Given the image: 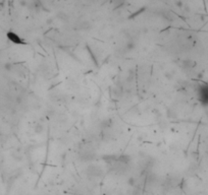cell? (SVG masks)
<instances>
[{
  "mask_svg": "<svg viewBox=\"0 0 208 195\" xmlns=\"http://www.w3.org/2000/svg\"><path fill=\"white\" fill-rule=\"evenodd\" d=\"M7 39H8L10 42L14 43V44H18V45L26 44L25 41L22 40L16 33H14V31H8V33H7Z\"/></svg>",
  "mask_w": 208,
  "mask_h": 195,
  "instance_id": "277c9868",
  "label": "cell"
},
{
  "mask_svg": "<svg viewBox=\"0 0 208 195\" xmlns=\"http://www.w3.org/2000/svg\"><path fill=\"white\" fill-rule=\"evenodd\" d=\"M198 96L203 105L208 106V83L200 85L198 88Z\"/></svg>",
  "mask_w": 208,
  "mask_h": 195,
  "instance_id": "3957f363",
  "label": "cell"
},
{
  "mask_svg": "<svg viewBox=\"0 0 208 195\" xmlns=\"http://www.w3.org/2000/svg\"><path fill=\"white\" fill-rule=\"evenodd\" d=\"M86 174L90 178H99L103 175V171L97 165H89L85 170Z\"/></svg>",
  "mask_w": 208,
  "mask_h": 195,
  "instance_id": "6da1fadb",
  "label": "cell"
},
{
  "mask_svg": "<svg viewBox=\"0 0 208 195\" xmlns=\"http://www.w3.org/2000/svg\"><path fill=\"white\" fill-rule=\"evenodd\" d=\"M110 2H111V4L114 5V7H119L125 2V0H110Z\"/></svg>",
  "mask_w": 208,
  "mask_h": 195,
  "instance_id": "52a82bcc",
  "label": "cell"
},
{
  "mask_svg": "<svg viewBox=\"0 0 208 195\" xmlns=\"http://www.w3.org/2000/svg\"><path fill=\"white\" fill-rule=\"evenodd\" d=\"M182 66H183L185 69H189V68H193L195 66V62L192 60H184L182 63Z\"/></svg>",
  "mask_w": 208,
  "mask_h": 195,
  "instance_id": "8992f818",
  "label": "cell"
},
{
  "mask_svg": "<svg viewBox=\"0 0 208 195\" xmlns=\"http://www.w3.org/2000/svg\"><path fill=\"white\" fill-rule=\"evenodd\" d=\"M111 92L114 98L119 99V98L121 96V94H123V88H121V86H119V85H114L111 90Z\"/></svg>",
  "mask_w": 208,
  "mask_h": 195,
  "instance_id": "5b68a950",
  "label": "cell"
},
{
  "mask_svg": "<svg viewBox=\"0 0 208 195\" xmlns=\"http://www.w3.org/2000/svg\"><path fill=\"white\" fill-rule=\"evenodd\" d=\"M79 157L84 161H92L96 157V153H95L94 150H92L90 147L89 148L87 147L81 150L80 153H79Z\"/></svg>",
  "mask_w": 208,
  "mask_h": 195,
  "instance_id": "7a4b0ae2",
  "label": "cell"
}]
</instances>
